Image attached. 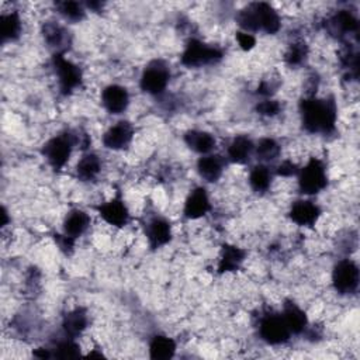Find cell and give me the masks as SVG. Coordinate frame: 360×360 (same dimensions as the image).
I'll use <instances>...</instances> for the list:
<instances>
[{"instance_id": "13", "label": "cell", "mask_w": 360, "mask_h": 360, "mask_svg": "<svg viewBox=\"0 0 360 360\" xmlns=\"http://www.w3.org/2000/svg\"><path fill=\"white\" fill-rule=\"evenodd\" d=\"M147 238L151 249H159L165 246L172 240L171 224L162 217L152 218L147 225Z\"/></svg>"}, {"instance_id": "37", "label": "cell", "mask_w": 360, "mask_h": 360, "mask_svg": "<svg viewBox=\"0 0 360 360\" xmlns=\"http://www.w3.org/2000/svg\"><path fill=\"white\" fill-rule=\"evenodd\" d=\"M34 356L40 357V359H48V357H52V353L48 349H40V350L34 352Z\"/></svg>"}, {"instance_id": "11", "label": "cell", "mask_w": 360, "mask_h": 360, "mask_svg": "<svg viewBox=\"0 0 360 360\" xmlns=\"http://www.w3.org/2000/svg\"><path fill=\"white\" fill-rule=\"evenodd\" d=\"M99 215L110 225L123 228L128 224L129 221V211L121 198V194L118 193L116 198H113L110 202L102 204L99 209Z\"/></svg>"}, {"instance_id": "36", "label": "cell", "mask_w": 360, "mask_h": 360, "mask_svg": "<svg viewBox=\"0 0 360 360\" xmlns=\"http://www.w3.org/2000/svg\"><path fill=\"white\" fill-rule=\"evenodd\" d=\"M299 171H300V169H299L296 165H294V163H293L291 160H283V162L280 163V165L277 167L276 173H277L279 176L290 178V176H293V175H297Z\"/></svg>"}, {"instance_id": "23", "label": "cell", "mask_w": 360, "mask_h": 360, "mask_svg": "<svg viewBox=\"0 0 360 360\" xmlns=\"http://www.w3.org/2000/svg\"><path fill=\"white\" fill-rule=\"evenodd\" d=\"M255 151L252 140L246 136H238L228 147V159L234 163H246Z\"/></svg>"}, {"instance_id": "17", "label": "cell", "mask_w": 360, "mask_h": 360, "mask_svg": "<svg viewBox=\"0 0 360 360\" xmlns=\"http://www.w3.org/2000/svg\"><path fill=\"white\" fill-rule=\"evenodd\" d=\"M282 315L291 334H301L307 330V326H308L307 314L296 303L286 301Z\"/></svg>"}, {"instance_id": "7", "label": "cell", "mask_w": 360, "mask_h": 360, "mask_svg": "<svg viewBox=\"0 0 360 360\" xmlns=\"http://www.w3.org/2000/svg\"><path fill=\"white\" fill-rule=\"evenodd\" d=\"M171 81V70L168 65L160 61H152L148 63V67L144 70L140 81L141 89L152 96L162 94L167 90Z\"/></svg>"}, {"instance_id": "27", "label": "cell", "mask_w": 360, "mask_h": 360, "mask_svg": "<svg viewBox=\"0 0 360 360\" xmlns=\"http://www.w3.org/2000/svg\"><path fill=\"white\" fill-rule=\"evenodd\" d=\"M359 27L357 19L348 10H339L330 20V28L335 34H348V32H356Z\"/></svg>"}, {"instance_id": "33", "label": "cell", "mask_w": 360, "mask_h": 360, "mask_svg": "<svg viewBox=\"0 0 360 360\" xmlns=\"http://www.w3.org/2000/svg\"><path fill=\"white\" fill-rule=\"evenodd\" d=\"M280 109H282L280 103L272 99H266L256 106V112L260 116H265V117H275L276 114L280 113Z\"/></svg>"}, {"instance_id": "1", "label": "cell", "mask_w": 360, "mask_h": 360, "mask_svg": "<svg viewBox=\"0 0 360 360\" xmlns=\"http://www.w3.org/2000/svg\"><path fill=\"white\" fill-rule=\"evenodd\" d=\"M301 121L306 131L311 134H330L335 129L338 107L334 97L317 99L307 97L300 103Z\"/></svg>"}, {"instance_id": "31", "label": "cell", "mask_w": 360, "mask_h": 360, "mask_svg": "<svg viewBox=\"0 0 360 360\" xmlns=\"http://www.w3.org/2000/svg\"><path fill=\"white\" fill-rule=\"evenodd\" d=\"M308 55V47L306 43L299 41V43H294L288 47L286 55H284V61L290 65V67H297V65H301Z\"/></svg>"}, {"instance_id": "19", "label": "cell", "mask_w": 360, "mask_h": 360, "mask_svg": "<svg viewBox=\"0 0 360 360\" xmlns=\"http://www.w3.org/2000/svg\"><path fill=\"white\" fill-rule=\"evenodd\" d=\"M186 145L198 153L209 155L215 147V138L207 131L191 129L184 134Z\"/></svg>"}, {"instance_id": "35", "label": "cell", "mask_w": 360, "mask_h": 360, "mask_svg": "<svg viewBox=\"0 0 360 360\" xmlns=\"http://www.w3.org/2000/svg\"><path fill=\"white\" fill-rule=\"evenodd\" d=\"M55 241H56L59 249H61L65 255H71V253L74 252L75 241H76V240H74V238H71V237H68V235H65V234H62V235L56 234V235H55Z\"/></svg>"}, {"instance_id": "15", "label": "cell", "mask_w": 360, "mask_h": 360, "mask_svg": "<svg viewBox=\"0 0 360 360\" xmlns=\"http://www.w3.org/2000/svg\"><path fill=\"white\" fill-rule=\"evenodd\" d=\"M290 220L300 226H313L321 217V209L314 202L300 200L291 206Z\"/></svg>"}, {"instance_id": "21", "label": "cell", "mask_w": 360, "mask_h": 360, "mask_svg": "<svg viewBox=\"0 0 360 360\" xmlns=\"http://www.w3.org/2000/svg\"><path fill=\"white\" fill-rule=\"evenodd\" d=\"M198 172L204 180L214 183L224 172V159L218 155H204L198 162Z\"/></svg>"}, {"instance_id": "12", "label": "cell", "mask_w": 360, "mask_h": 360, "mask_svg": "<svg viewBox=\"0 0 360 360\" xmlns=\"http://www.w3.org/2000/svg\"><path fill=\"white\" fill-rule=\"evenodd\" d=\"M211 210L209 193L204 187H195L184 203L183 214L187 220H199Z\"/></svg>"}, {"instance_id": "8", "label": "cell", "mask_w": 360, "mask_h": 360, "mask_svg": "<svg viewBox=\"0 0 360 360\" xmlns=\"http://www.w3.org/2000/svg\"><path fill=\"white\" fill-rule=\"evenodd\" d=\"M259 334L269 345H282L290 339V330L280 314L265 315L259 325Z\"/></svg>"}, {"instance_id": "6", "label": "cell", "mask_w": 360, "mask_h": 360, "mask_svg": "<svg viewBox=\"0 0 360 360\" xmlns=\"http://www.w3.org/2000/svg\"><path fill=\"white\" fill-rule=\"evenodd\" d=\"M52 63L58 75L59 90L63 96L74 93L78 87L82 86L83 74L78 65L68 61L63 56V54H54Z\"/></svg>"}, {"instance_id": "28", "label": "cell", "mask_w": 360, "mask_h": 360, "mask_svg": "<svg viewBox=\"0 0 360 360\" xmlns=\"http://www.w3.org/2000/svg\"><path fill=\"white\" fill-rule=\"evenodd\" d=\"M272 172L265 165H256L249 175V184L256 193H264L271 187Z\"/></svg>"}, {"instance_id": "10", "label": "cell", "mask_w": 360, "mask_h": 360, "mask_svg": "<svg viewBox=\"0 0 360 360\" xmlns=\"http://www.w3.org/2000/svg\"><path fill=\"white\" fill-rule=\"evenodd\" d=\"M134 137V127L129 121H118L103 136V145L112 151H120L129 145Z\"/></svg>"}, {"instance_id": "18", "label": "cell", "mask_w": 360, "mask_h": 360, "mask_svg": "<svg viewBox=\"0 0 360 360\" xmlns=\"http://www.w3.org/2000/svg\"><path fill=\"white\" fill-rule=\"evenodd\" d=\"M90 225V217L82 210H72L63 221V234L74 240L82 237Z\"/></svg>"}, {"instance_id": "4", "label": "cell", "mask_w": 360, "mask_h": 360, "mask_svg": "<svg viewBox=\"0 0 360 360\" xmlns=\"http://www.w3.org/2000/svg\"><path fill=\"white\" fill-rule=\"evenodd\" d=\"M299 187L303 194L314 195L328 186V175L324 162L318 158H311L307 165L299 171Z\"/></svg>"}, {"instance_id": "38", "label": "cell", "mask_w": 360, "mask_h": 360, "mask_svg": "<svg viewBox=\"0 0 360 360\" xmlns=\"http://www.w3.org/2000/svg\"><path fill=\"white\" fill-rule=\"evenodd\" d=\"M8 225V210L3 207L2 209V226Z\"/></svg>"}, {"instance_id": "29", "label": "cell", "mask_w": 360, "mask_h": 360, "mask_svg": "<svg viewBox=\"0 0 360 360\" xmlns=\"http://www.w3.org/2000/svg\"><path fill=\"white\" fill-rule=\"evenodd\" d=\"M56 9L62 17H65L70 21H75V23L82 21L86 16L85 8L79 2H72V0L56 3Z\"/></svg>"}, {"instance_id": "34", "label": "cell", "mask_w": 360, "mask_h": 360, "mask_svg": "<svg viewBox=\"0 0 360 360\" xmlns=\"http://www.w3.org/2000/svg\"><path fill=\"white\" fill-rule=\"evenodd\" d=\"M237 41L240 44V47L244 51H251L255 48L256 45V39L251 32H245V31H238L237 32Z\"/></svg>"}, {"instance_id": "25", "label": "cell", "mask_w": 360, "mask_h": 360, "mask_svg": "<svg viewBox=\"0 0 360 360\" xmlns=\"http://www.w3.org/2000/svg\"><path fill=\"white\" fill-rule=\"evenodd\" d=\"M176 342L165 335H156L149 343V356L155 360H168L175 356Z\"/></svg>"}, {"instance_id": "26", "label": "cell", "mask_w": 360, "mask_h": 360, "mask_svg": "<svg viewBox=\"0 0 360 360\" xmlns=\"http://www.w3.org/2000/svg\"><path fill=\"white\" fill-rule=\"evenodd\" d=\"M0 32H2V41H16L21 34V20L17 12L3 14L0 17Z\"/></svg>"}, {"instance_id": "30", "label": "cell", "mask_w": 360, "mask_h": 360, "mask_svg": "<svg viewBox=\"0 0 360 360\" xmlns=\"http://www.w3.org/2000/svg\"><path fill=\"white\" fill-rule=\"evenodd\" d=\"M255 149L257 158L264 162L275 160L280 155V145L273 138H262Z\"/></svg>"}, {"instance_id": "5", "label": "cell", "mask_w": 360, "mask_h": 360, "mask_svg": "<svg viewBox=\"0 0 360 360\" xmlns=\"http://www.w3.org/2000/svg\"><path fill=\"white\" fill-rule=\"evenodd\" d=\"M222 59V51L202 43L200 40L191 39L183 54H182V63L187 68H199L204 65H211Z\"/></svg>"}, {"instance_id": "20", "label": "cell", "mask_w": 360, "mask_h": 360, "mask_svg": "<svg viewBox=\"0 0 360 360\" xmlns=\"http://www.w3.org/2000/svg\"><path fill=\"white\" fill-rule=\"evenodd\" d=\"M87 326V313L85 308H75L63 317L62 328L68 338L79 337Z\"/></svg>"}, {"instance_id": "22", "label": "cell", "mask_w": 360, "mask_h": 360, "mask_svg": "<svg viewBox=\"0 0 360 360\" xmlns=\"http://www.w3.org/2000/svg\"><path fill=\"white\" fill-rule=\"evenodd\" d=\"M43 36L45 43L56 51L55 54H62V50L67 47V44H70V36L67 30L52 21L44 24Z\"/></svg>"}, {"instance_id": "24", "label": "cell", "mask_w": 360, "mask_h": 360, "mask_svg": "<svg viewBox=\"0 0 360 360\" xmlns=\"http://www.w3.org/2000/svg\"><path fill=\"white\" fill-rule=\"evenodd\" d=\"M102 171V162L100 158L96 153H86L78 162L76 175L82 182H92L99 176Z\"/></svg>"}, {"instance_id": "32", "label": "cell", "mask_w": 360, "mask_h": 360, "mask_svg": "<svg viewBox=\"0 0 360 360\" xmlns=\"http://www.w3.org/2000/svg\"><path fill=\"white\" fill-rule=\"evenodd\" d=\"M52 356L59 359H75L81 356V348L74 338L67 337V339L58 342Z\"/></svg>"}, {"instance_id": "14", "label": "cell", "mask_w": 360, "mask_h": 360, "mask_svg": "<svg viewBox=\"0 0 360 360\" xmlns=\"http://www.w3.org/2000/svg\"><path fill=\"white\" fill-rule=\"evenodd\" d=\"M102 103L110 114H121L129 105L128 90L120 85H110L102 93Z\"/></svg>"}, {"instance_id": "2", "label": "cell", "mask_w": 360, "mask_h": 360, "mask_svg": "<svg viewBox=\"0 0 360 360\" xmlns=\"http://www.w3.org/2000/svg\"><path fill=\"white\" fill-rule=\"evenodd\" d=\"M238 23L245 32L265 31L268 34H276L282 21L277 12L265 2L252 3L238 14Z\"/></svg>"}, {"instance_id": "3", "label": "cell", "mask_w": 360, "mask_h": 360, "mask_svg": "<svg viewBox=\"0 0 360 360\" xmlns=\"http://www.w3.org/2000/svg\"><path fill=\"white\" fill-rule=\"evenodd\" d=\"M76 145V137L72 133H62L55 136L43 147V155L55 171H61L67 165L74 147Z\"/></svg>"}, {"instance_id": "9", "label": "cell", "mask_w": 360, "mask_h": 360, "mask_svg": "<svg viewBox=\"0 0 360 360\" xmlns=\"http://www.w3.org/2000/svg\"><path fill=\"white\" fill-rule=\"evenodd\" d=\"M332 284L341 294H352L359 286V268L350 259H342L334 268Z\"/></svg>"}, {"instance_id": "16", "label": "cell", "mask_w": 360, "mask_h": 360, "mask_svg": "<svg viewBox=\"0 0 360 360\" xmlns=\"http://www.w3.org/2000/svg\"><path fill=\"white\" fill-rule=\"evenodd\" d=\"M246 257V252L235 245H224L221 249V256L218 262V273L237 272Z\"/></svg>"}]
</instances>
